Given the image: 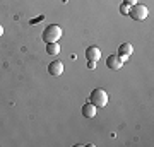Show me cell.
I'll return each instance as SVG.
<instances>
[{
    "mask_svg": "<svg viewBox=\"0 0 154 147\" xmlns=\"http://www.w3.org/2000/svg\"><path fill=\"white\" fill-rule=\"evenodd\" d=\"M46 53H48V55H53V57L60 53V44H58V41L46 43Z\"/></svg>",
    "mask_w": 154,
    "mask_h": 147,
    "instance_id": "9",
    "label": "cell"
},
{
    "mask_svg": "<svg viewBox=\"0 0 154 147\" xmlns=\"http://www.w3.org/2000/svg\"><path fill=\"white\" fill-rule=\"evenodd\" d=\"M123 58H122L120 55H110L108 57V60H106V65H108V69H111V70H120L122 67H123Z\"/></svg>",
    "mask_w": 154,
    "mask_h": 147,
    "instance_id": "4",
    "label": "cell"
},
{
    "mask_svg": "<svg viewBox=\"0 0 154 147\" xmlns=\"http://www.w3.org/2000/svg\"><path fill=\"white\" fill-rule=\"evenodd\" d=\"M48 74L53 77H58L63 74V63L60 60H53L51 63L48 65Z\"/></svg>",
    "mask_w": 154,
    "mask_h": 147,
    "instance_id": "5",
    "label": "cell"
},
{
    "mask_svg": "<svg viewBox=\"0 0 154 147\" xmlns=\"http://www.w3.org/2000/svg\"><path fill=\"white\" fill-rule=\"evenodd\" d=\"M98 67V62H88V69H91V70H94Z\"/></svg>",
    "mask_w": 154,
    "mask_h": 147,
    "instance_id": "11",
    "label": "cell"
},
{
    "mask_svg": "<svg viewBox=\"0 0 154 147\" xmlns=\"http://www.w3.org/2000/svg\"><path fill=\"white\" fill-rule=\"evenodd\" d=\"M62 27L57 26V24H50L48 27H45L43 34H41V38H43L45 43H53V41H58L62 38Z\"/></svg>",
    "mask_w": 154,
    "mask_h": 147,
    "instance_id": "1",
    "label": "cell"
},
{
    "mask_svg": "<svg viewBox=\"0 0 154 147\" xmlns=\"http://www.w3.org/2000/svg\"><path fill=\"white\" fill-rule=\"evenodd\" d=\"M108 93H106L105 89H101V87H98V89H94L93 93H91V96H89V103H93L96 108H103V106H106L108 104Z\"/></svg>",
    "mask_w": 154,
    "mask_h": 147,
    "instance_id": "2",
    "label": "cell"
},
{
    "mask_svg": "<svg viewBox=\"0 0 154 147\" xmlns=\"http://www.w3.org/2000/svg\"><path fill=\"white\" fill-rule=\"evenodd\" d=\"M147 14H149V11L144 4H134V5H130L127 16H130L134 21H144L147 17Z\"/></svg>",
    "mask_w": 154,
    "mask_h": 147,
    "instance_id": "3",
    "label": "cell"
},
{
    "mask_svg": "<svg viewBox=\"0 0 154 147\" xmlns=\"http://www.w3.org/2000/svg\"><path fill=\"white\" fill-rule=\"evenodd\" d=\"M128 9H130V5H127V4H122V5H120V12L123 14V16L128 14Z\"/></svg>",
    "mask_w": 154,
    "mask_h": 147,
    "instance_id": "10",
    "label": "cell"
},
{
    "mask_svg": "<svg viewBox=\"0 0 154 147\" xmlns=\"http://www.w3.org/2000/svg\"><path fill=\"white\" fill-rule=\"evenodd\" d=\"M2 34H4V27L0 26V36H2Z\"/></svg>",
    "mask_w": 154,
    "mask_h": 147,
    "instance_id": "13",
    "label": "cell"
},
{
    "mask_svg": "<svg viewBox=\"0 0 154 147\" xmlns=\"http://www.w3.org/2000/svg\"><path fill=\"white\" fill-rule=\"evenodd\" d=\"M96 113H98V108H96L93 103L82 104V115L86 116V118H94V116H96Z\"/></svg>",
    "mask_w": 154,
    "mask_h": 147,
    "instance_id": "8",
    "label": "cell"
},
{
    "mask_svg": "<svg viewBox=\"0 0 154 147\" xmlns=\"http://www.w3.org/2000/svg\"><path fill=\"white\" fill-rule=\"evenodd\" d=\"M132 53H134V46L130 43H122L120 46H118V55H120L123 60H127Z\"/></svg>",
    "mask_w": 154,
    "mask_h": 147,
    "instance_id": "7",
    "label": "cell"
},
{
    "mask_svg": "<svg viewBox=\"0 0 154 147\" xmlns=\"http://www.w3.org/2000/svg\"><path fill=\"white\" fill-rule=\"evenodd\" d=\"M123 4H127V5H134V4H137V0H123Z\"/></svg>",
    "mask_w": 154,
    "mask_h": 147,
    "instance_id": "12",
    "label": "cell"
},
{
    "mask_svg": "<svg viewBox=\"0 0 154 147\" xmlns=\"http://www.w3.org/2000/svg\"><path fill=\"white\" fill-rule=\"evenodd\" d=\"M86 58H88V62H98L101 58V50L98 46H89L86 50Z\"/></svg>",
    "mask_w": 154,
    "mask_h": 147,
    "instance_id": "6",
    "label": "cell"
}]
</instances>
